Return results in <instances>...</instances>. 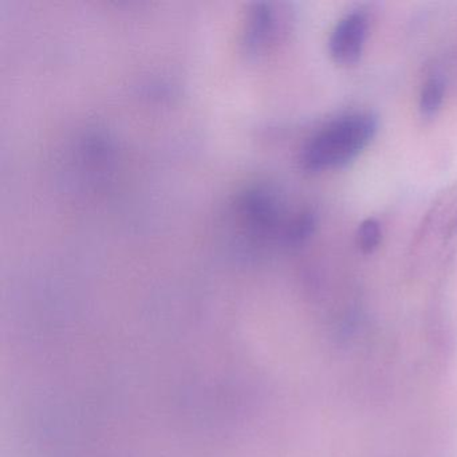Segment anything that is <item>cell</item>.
Returning a JSON list of instances; mask_svg holds the SVG:
<instances>
[{
    "label": "cell",
    "instance_id": "obj_1",
    "mask_svg": "<svg viewBox=\"0 0 457 457\" xmlns=\"http://www.w3.org/2000/svg\"><path fill=\"white\" fill-rule=\"evenodd\" d=\"M378 122L369 113H354L341 117L323 128L310 140L302 156L309 170H336L357 159L371 143Z\"/></svg>",
    "mask_w": 457,
    "mask_h": 457
},
{
    "label": "cell",
    "instance_id": "obj_2",
    "mask_svg": "<svg viewBox=\"0 0 457 457\" xmlns=\"http://www.w3.org/2000/svg\"><path fill=\"white\" fill-rule=\"evenodd\" d=\"M368 36V20L360 12H353L339 21L328 42L330 54L339 65L358 62Z\"/></svg>",
    "mask_w": 457,
    "mask_h": 457
},
{
    "label": "cell",
    "instance_id": "obj_3",
    "mask_svg": "<svg viewBox=\"0 0 457 457\" xmlns=\"http://www.w3.org/2000/svg\"><path fill=\"white\" fill-rule=\"evenodd\" d=\"M444 93H445V85L438 77H433L425 84L421 98H420V112H421L422 117L430 119V117L436 116L443 104Z\"/></svg>",
    "mask_w": 457,
    "mask_h": 457
},
{
    "label": "cell",
    "instance_id": "obj_4",
    "mask_svg": "<svg viewBox=\"0 0 457 457\" xmlns=\"http://www.w3.org/2000/svg\"><path fill=\"white\" fill-rule=\"evenodd\" d=\"M382 239V229L376 219H366L358 227L357 245L363 253H371L378 248Z\"/></svg>",
    "mask_w": 457,
    "mask_h": 457
}]
</instances>
